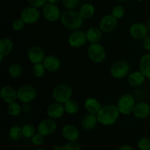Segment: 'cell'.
<instances>
[{
    "instance_id": "cell-1",
    "label": "cell",
    "mask_w": 150,
    "mask_h": 150,
    "mask_svg": "<svg viewBox=\"0 0 150 150\" xmlns=\"http://www.w3.org/2000/svg\"><path fill=\"white\" fill-rule=\"evenodd\" d=\"M120 112L116 104L108 103L102 106L97 114L98 123L108 127L115 124L120 118Z\"/></svg>"
},
{
    "instance_id": "cell-2",
    "label": "cell",
    "mask_w": 150,
    "mask_h": 150,
    "mask_svg": "<svg viewBox=\"0 0 150 150\" xmlns=\"http://www.w3.org/2000/svg\"><path fill=\"white\" fill-rule=\"evenodd\" d=\"M60 21L66 29L74 31L81 29L83 25L84 19L81 17L79 11L76 10H66L62 13Z\"/></svg>"
},
{
    "instance_id": "cell-3",
    "label": "cell",
    "mask_w": 150,
    "mask_h": 150,
    "mask_svg": "<svg viewBox=\"0 0 150 150\" xmlns=\"http://www.w3.org/2000/svg\"><path fill=\"white\" fill-rule=\"evenodd\" d=\"M73 89L67 83H60L56 85L52 90V97L54 101L64 104L73 96Z\"/></svg>"
},
{
    "instance_id": "cell-4",
    "label": "cell",
    "mask_w": 150,
    "mask_h": 150,
    "mask_svg": "<svg viewBox=\"0 0 150 150\" xmlns=\"http://www.w3.org/2000/svg\"><path fill=\"white\" fill-rule=\"evenodd\" d=\"M136 104V103L134 97L131 94L125 93L120 97L116 105L120 114L127 116L133 113Z\"/></svg>"
},
{
    "instance_id": "cell-5",
    "label": "cell",
    "mask_w": 150,
    "mask_h": 150,
    "mask_svg": "<svg viewBox=\"0 0 150 150\" xmlns=\"http://www.w3.org/2000/svg\"><path fill=\"white\" fill-rule=\"evenodd\" d=\"M87 55L92 62L100 64L106 59V51L100 42L91 43L88 46Z\"/></svg>"
},
{
    "instance_id": "cell-6",
    "label": "cell",
    "mask_w": 150,
    "mask_h": 150,
    "mask_svg": "<svg viewBox=\"0 0 150 150\" xmlns=\"http://www.w3.org/2000/svg\"><path fill=\"white\" fill-rule=\"evenodd\" d=\"M36 88L31 84H24L17 89L18 100L21 103H30L37 98Z\"/></svg>"
},
{
    "instance_id": "cell-7",
    "label": "cell",
    "mask_w": 150,
    "mask_h": 150,
    "mask_svg": "<svg viewBox=\"0 0 150 150\" xmlns=\"http://www.w3.org/2000/svg\"><path fill=\"white\" fill-rule=\"evenodd\" d=\"M130 73V65L127 61L119 60L110 67V74L115 79H122Z\"/></svg>"
},
{
    "instance_id": "cell-8",
    "label": "cell",
    "mask_w": 150,
    "mask_h": 150,
    "mask_svg": "<svg viewBox=\"0 0 150 150\" xmlns=\"http://www.w3.org/2000/svg\"><path fill=\"white\" fill-rule=\"evenodd\" d=\"M41 17V13L39 8L28 6L23 8L20 13V18L26 24L32 25L38 23Z\"/></svg>"
},
{
    "instance_id": "cell-9",
    "label": "cell",
    "mask_w": 150,
    "mask_h": 150,
    "mask_svg": "<svg viewBox=\"0 0 150 150\" xmlns=\"http://www.w3.org/2000/svg\"><path fill=\"white\" fill-rule=\"evenodd\" d=\"M42 16L47 21L54 23L60 20L62 13L57 4L47 2L42 7Z\"/></svg>"
},
{
    "instance_id": "cell-10",
    "label": "cell",
    "mask_w": 150,
    "mask_h": 150,
    "mask_svg": "<svg viewBox=\"0 0 150 150\" xmlns=\"http://www.w3.org/2000/svg\"><path fill=\"white\" fill-rule=\"evenodd\" d=\"M69 45L73 48H80L84 46L88 42L86 32L81 29L72 31L67 39Z\"/></svg>"
},
{
    "instance_id": "cell-11",
    "label": "cell",
    "mask_w": 150,
    "mask_h": 150,
    "mask_svg": "<svg viewBox=\"0 0 150 150\" xmlns=\"http://www.w3.org/2000/svg\"><path fill=\"white\" fill-rule=\"evenodd\" d=\"M57 123L55 120L48 117L41 120L37 127V130L43 136H51L57 130Z\"/></svg>"
},
{
    "instance_id": "cell-12",
    "label": "cell",
    "mask_w": 150,
    "mask_h": 150,
    "mask_svg": "<svg viewBox=\"0 0 150 150\" xmlns=\"http://www.w3.org/2000/svg\"><path fill=\"white\" fill-rule=\"evenodd\" d=\"M147 26L142 22H135L129 28V34L132 38L136 40H143L148 35Z\"/></svg>"
},
{
    "instance_id": "cell-13",
    "label": "cell",
    "mask_w": 150,
    "mask_h": 150,
    "mask_svg": "<svg viewBox=\"0 0 150 150\" xmlns=\"http://www.w3.org/2000/svg\"><path fill=\"white\" fill-rule=\"evenodd\" d=\"M118 26V20L111 14H108L102 17L98 23V27L103 33L108 34L114 32Z\"/></svg>"
},
{
    "instance_id": "cell-14",
    "label": "cell",
    "mask_w": 150,
    "mask_h": 150,
    "mask_svg": "<svg viewBox=\"0 0 150 150\" xmlns=\"http://www.w3.org/2000/svg\"><path fill=\"white\" fill-rule=\"evenodd\" d=\"M45 53L43 48L39 45H32L27 51V58L33 64L42 63L45 59Z\"/></svg>"
},
{
    "instance_id": "cell-15",
    "label": "cell",
    "mask_w": 150,
    "mask_h": 150,
    "mask_svg": "<svg viewBox=\"0 0 150 150\" xmlns=\"http://www.w3.org/2000/svg\"><path fill=\"white\" fill-rule=\"evenodd\" d=\"M62 136L67 142H76L79 140L80 132L76 125L67 124L62 128Z\"/></svg>"
},
{
    "instance_id": "cell-16",
    "label": "cell",
    "mask_w": 150,
    "mask_h": 150,
    "mask_svg": "<svg viewBox=\"0 0 150 150\" xmlns=\"http://www.w3.org/2000/svg\"><path fill=\"white\" fill-rule=\"evenodd\" d=\"M65 110H64V104L56 102L54 101V103H51L46 109V114L48 117L54 120H59L62 118L64 116Z\"/></svg>"
},
{
    "instance_id": "cell-17",
    "label": "cell",
    "mask_w": 150,
    "mask_h": 150,
    "mask_svg": "<svg viewBox=\"0 0 150 150\" xmlns=\"http://www.w3.org/2000/svg\"><path fill=\"white\" fill-rule=\"evenodd\" d=\"M0 97L2 101L9 104L18 100L17 89H15L10 85H4L0 90Z\"/></svg>"
},
{
    "instance_id": "cell-18",
    "label": "cell",
    "mask_w": 150,
    "mask_h": 150,
    "mask_svg": "<svg viewBox=\"0 0 150 150\" xmlns=\"http://www.w3.org/2000/svg\"><path fill=\"white\" fill-rule=\"evenodd\" d=\"M42 64L45 66L47 72L57 73L60 70L62 66L61 60L55 55H48L45 57Z\"/></svg>"
},
{
    "instance_id": "cell-19",
    "label": "cell",
    "mask_w": 150,
    "mask_h": 150,
    "mask_svg": "<svg viewBox=\"0 0 150 150\" xmlns=\"http://www.w3.org/2000/svg\"><path fill=\"white\" fill-rule=\"evenodd\" d=\"M133 114L139 120H145L150 115V105L144 101L136 103Z\"/></svg>"
},
{
    "instance_id": "cell-20",
    "label": "cell",
    "mask_w": 150,
    "mask_h": 150,
    "mask_svg": "<svg viewBox=\"0 0 150 150\" xmlns=\"http://www.w3.org/2000/svg\"><path fill=\"white\" fill-rule=\"evenodd\" d=\"M14 44L10 38L4 37L0 39V62H2L3 59L8 57L13 51Z\"/></svg>"
},
{
    "instance_id": "cell-21",
    "label": "cell",
    "mask_w": 150,
    "mask_h": 150,
    "mask_svg": "<svg viewBox=\"0 0 150 150\" xmlns=\"http://www.w3.org/2000/svg\"><path fill=\"white\" fill-rule=\"evenodd\" d=\"M98 123L97 114H89L87 113L84 117H83L81 122V127L86 131H90L94 130L96 127Z\"/></svg>"
},
{
    "instance_id": "cell-22",
    "label": "cell",
    "mask_w": 150,
    "mask_h": 150,
    "mask_svg": "<svg viewBox=\"0 0 150 150\" xmlns=\"http://www.w3.org/2000/svg\"><path fill=\"white\" fill-rule=\"evenodd\" d=\"M146 78L144 75L139 70L130 73L127 76V82L129 85L133 87H139L141 86L145 82Z\"/></svg>"
},
{
    "instance_id": "cell-23",
    "label": "cell",
    "mask_w": 150,
    "mask_h": 150,
    "mask_svg": "<svg viewBox=\"0 0 150 150\" xmlns=\"http://www.w3.org/2000/svg\"><path fill=\"white\" fill-rule=\"evenodd\" d=\"M103 32L100 30L99 27L92 26L86 30V38L89 43H98L101 40Z\"/></svg>"
},
{
    "instance_id": "cell-24",
    "label": "cell",
    "mask_w": 150,
    "mask_h": 150,
    "mask_svg": "<svg viewBox=\"0 0 150 150\" xmlns=\"http://www.w3.org/2000/svg\"><path fill=\"white\" fill-rule=\"evenodd\" d=\"M84 108L87 113L97 114L102 108V105L97 98H88L84 102Z\"/></svg>"
},
{
    "instance_id": "cell-25",
    "label": "cell",
    "mask_w": 150,
    "mask_h": 150,
    "mask_svg": "<svg viewBox=\"0 0 150 150\" xmlns=\"http://www.w3.org/2000/svg\"><path fill=\"white\" fill-rule=\"evenodd\" d=\"M79 12L84 20L89 19L95 16V7L92 3L85 2L80 6Z\"/></svg>"
},
{
    "instance_id": "cell-26",
    "label": "cell",
    "mask_w": 150,
    "mask_h": 150,
    "mask_svg": "<svg viewBox=\"0 0 150 150\" xmlns=\"http://www.w3.org/2000/svg\"><path fill=\"white\" fill-rule=\"evenodd\" d=\"M139 70L144 75L146 79H150V53L144 54L141 57Z\"/></svg>"
},
{
    "instance_id": "cell-27",
    "label": "cell",
    "mask_w": 150,
    "mask_h": 150,
    "mask_svg": "<svg viewBox=\"0 0 150 150\" xmlns=\"http://www.w3.org/2000/svg\"><path fill=\"white\" fill-rule=\"evenodd\" d=\"M23 71V67L20 63L14 62L10 64L7 68V73L12 79H18L22 75Z\"/></svg>"
},
{
    "instance_id": "cell-28",
    "label": "cell",
    "mask_w": 150,
    "mask_h": 150,
    "mask_svg": "<svg viewBox=\"0 0 150 150\" xmlns=\"http://www.w3.org/2000/svg\"><path fill=\"white\" fill-rule=\"evenodd\" d=\"M64 110L66 114L69 115H75L79 111V105L75 100L70 98V100L64 103Z\"/></svg>"
},
{
    "instance_id": "cell-29",
    "label": "cell",
    "mask_w": 150,
    "mask_h": 150,
    "mask_svg": "<svg viewBox=\"0 0 150 150\" xmlns=\"http://www.w3.org/2000/svg\"><path fill=\"white\" fill-rule=\"evenodd\" d=\"M7 114L10 116L16 117H18L21 114L23 110H22V106L20 105V103H18L17 101H15V102L7 104Z\"/></svg>"
},
{
    "instance_id": "cell-30",
    "label": "cell",
    "mask_w": 150,
    "mask_h": 150,
    "mask_svg": "<svg viewBox=\"0 0 150 150\" xmlns=\"http://www.w3.org/2000/svg\"><path fill=\"white\" fill-rule=\"evenodd\" d=\"M9 138L12 141H19L23 137V130H22V127L18 125H13L10 128L8 132Z\"/></svg>"
},
{
    "instance_id": "cell-31",
    "label": "cell",
    "mask_w": 150,
    "mask_h": 150,
    "mask_svg": "<svg viewBox=\"0 0 150 150\" xmlns=\"http://www.w3.org/2000/svg\"><path fill=\"white\" fill-rule=\"evenodd\" d=\"M22 130H23V138L26 139H32L34 135L38 131L36 127L32 123H26V124H25L22 127Z\"/></svg>"
},
{
    "instance_id": "cell-32",
    "label": "cell",
    "mask_w": 150,
    "mask_h": 150,
    "mask_svg": "<svg viewBox=\"0 0 150 150\" xmlns=\"http://www.w3.org/2000/svg\"><path fill=\"white\" fill-rule=\"evenodd\" d=\"M32 74L35 78L40 79L42 78L45 75V73L47 72L45 66L42 63H38V64H33L32 67Z\"/></svg>"
},
{
    "instance_id": "cell-33",
    "label": "cell",
    "mask_w": 150,
    "mask_h": 150,
    "mask_svg": "<svg viewBox=\"0 0 150 150\" xmlns=\"http://www.w3.org/2000/svg\"><path fill=\"white\" fill-rule=\"evenodd\" d=\"M111 14L114 18H116L117 20H120V19L124 18L125 15V7L122 5L117 4V5L114 6L113 7L112 10H111Z\"/></svg>"
},
{
    "instance_id": "cell-34",
    "label": "cell",
    "mask_w": 150,
    "mask_h": 150,
    "mask_svg": "<svg viewBox=\"0 0 150 150\" xmlns=\"http://www.w3.org/2000/svg\"><path fill=\"white\" fill-rule=\"evenodd\" d=\"M61 2L66 10H76L80 4V0H62Z\"/></svg>"
},
{
    "instance_id": "cell-35",
    "label": "cell",
    "mask_w": 150,
    "mask_h": 150,
    "mask_svg": "<svg viewBox=\"0 0 150 150\" xmlns=\"http://www.w3.org/2000/svg\"><path fill=\"white\" fill-rule=\"evenodd\" d=\"M137 147L139 150H150V139L142 137L137 142Z\"/></svg>"
},
{
    "instance_id": "cell-36",
    "label": "cell",
    "mask_w": 150,
    "mask_h": 150,
    "mask_svg": "<svg viewBox=\"0 0 150 150\" xmlns=\"http://www.w3.org/2000/svg\"><path fill=\"white\" fill-rule=\"evenodd\" d=\"M26 25V24L23 22V21L21 18H16L13 21V23H12V28L16 32H21L24 29Z\"/></svg>"
},
{
    "instance_id": "cell-37",
    "label": "cell",
    "mask_w": 150,
    "mask_h": 150,
    "mask_svg": "<svg viewBox=\"0 0 150 150\" xmlns=\"http://www.w3.org/2000/svg\"><path fill=\"white\" fill-rule=\"evenodd\" d=\"M44 140H45V136L41 135L38 132H37L33 137L31 139V142L32 144L35 146H40L44 143Z\"/></svg>"
},
{
    "instance_id": "cell-38",
    "label": "cell",
    "mask_w": 150,
    "mask_h": 150,
    "mask_svg": "<svg viewBox=\"0 0 150 150\" xmlns=\"http://www.w3.org/2000/svg\"><path fill=\"white\" fill-rule=\"evenodd\" d=\"M61 150H82L80 144L76 142H67L62 146Z\"/></svg>"
},
{
    "instance_id": "cell-39",
    "label": "cell",
    "mask_w": 150,
    "mask_h": 150,
    "mask_svg": "<svg viewBox=\"0 0 150 150\" xmlns=\"http://www.w3.org/2000/svg\"><path fill=\"white\" fill-rule=\"evenodd\" d=\"M29 6L37 7V8H42L47 3V0H26Z\"/></svg>"
},
{
    "instance_id": "cell-40",
    "label": "cell",
    "mask_w": 150,
    "mask_h": 150,
    "mask_svg": "<svg viewBox=\"0 0 150 150\" xmlns=\"http://www.w3.org/2000/svg\"><path fill=\"white\" fill-rule=\"evenodd\" d=\"M142 45L146 51H150V35H148L142 40Z\"/></svg>"
},
{
    "instance_id": "cell-41",
    "label": "cell",
    "mask_w": 150,
    "mask_h": 150,
    "mask_svg": "<svg viewBox=\"0 0 150 150\" xmlns=\"http://www.w3.org/2000/svg\"><path fill=\"white\" fill-rule=\"evenodd\" d=\"M22 110H23V112L29 113L31 110L30 103H23V105H22Z\"/></svg>"
},
{
    "instance_id": "cell-42",
    "label": "cell",
    "mask_w": 150,
    "mask_h": 150,
    "mask_svg": "<svg viewBox=\"0 0 150 150\" xmlns=\"http://www.w3.org/2000/svg\"><path fill=\"white\" fill-rule=\"evenodd\" d=\"M117 150H134L133 147L129 144H124L122 145L121 146L118 148Z\"/></svg>"
},
{
    "instance_id": "cell-43",
    "label": "cell",
    "mask_w": 150,
    "mask_h": 150,
    "mask_svg": "<svg viewBox=\"0 0 150 150\" xmlns=\"http://www.w3.org/2000/svg\"><path fill=\"white\" fill-rule=\"evenodd\" d=\"M62 0H47V2L51 3V4H57L58 3H59Z\"/></svg>"
},
{
    "instance_id": "cell-44",
    "label": "cell",
    "mask_w": 150,
    "mask_h": 150,
    "mask_svg": "<svg viewBox=\"0 0 150 150\" xmlns=\"http://www.w3.org/2000/svg\"><path fill=\"white\" fill-rule=\"evenodd\" d=\"M61 148H62V146H60V145L59 144H56L53 146L52 150H61Z\"/></svg>"
},
{
    "instance_id": "cell-45",
    "label": "cell",
    "mask_w": 150,
    "mask_h": 150,
    "mask_svg": "<svg viewBox=\"0 0 150 150\" xmlns=\"http://www.w3.org/2000/svg\"><path fill=\"white\" fill-rule=\"evenodd\" d=\"M146 26H147L148 30H149V32H150V16H149V18H148L147 21H146Z\"/></svg>"
},
{
    "instance_id": "cell-46",
    "label": "cell",
    "mask_w": 150,
    "mask_h": 150,
    "mask_svg": "<svg viewBox=\"0 0 150 150\" xmlns=\"http://www.w3.org/2000/svg\"><path fill=\"white\" fill-rule=\"evenodd\" d=\"M117 1H119V2H125V1H128V0H117Z\"/></svg>"
},
{
    "instance_id": "cell-47",
    "label": "cell",
    "mask_w": 150,
    "mask_h": 150,
    "mask_svg": "<svg viewBox=\"0 0 150 150\" xmlns=\"http://www.w3.org/2000/svg\"><path fill=\"white\" fill-rule=\"evenodd\" d=\"M34 150H46V149H43V148H37V149H35Z\"/></svg>"
},
{
    "instance_id": "cell-48",
    "label": "cell",
    "mask_w": 150,
    "mask_h": 150,
    "mask_svg": "<svg viewBox=\"0 0 150 150\" xmlns=\"http://www.w3.org/2000/svg\"><path fill=\"white\" fill-rule=\"evenodd\" d=\"M135 1H139V2H142V1H144V0H135Z\"/></svg>"
},
{
    "instance_id": "cell-49",
    "label": "cell",
    "mask_w": 150,
    "mask_h": 150,
    "mask_svg": "<svg viewBox=\"0 0 150 150\" xmlns=\"http://www.w3.org/2000/svg\"><path fill=\"white\" fill-rule=\"evenodd\" d=\"M82 1H89V0H82Z\"/></svg>"
}]
</instances>
